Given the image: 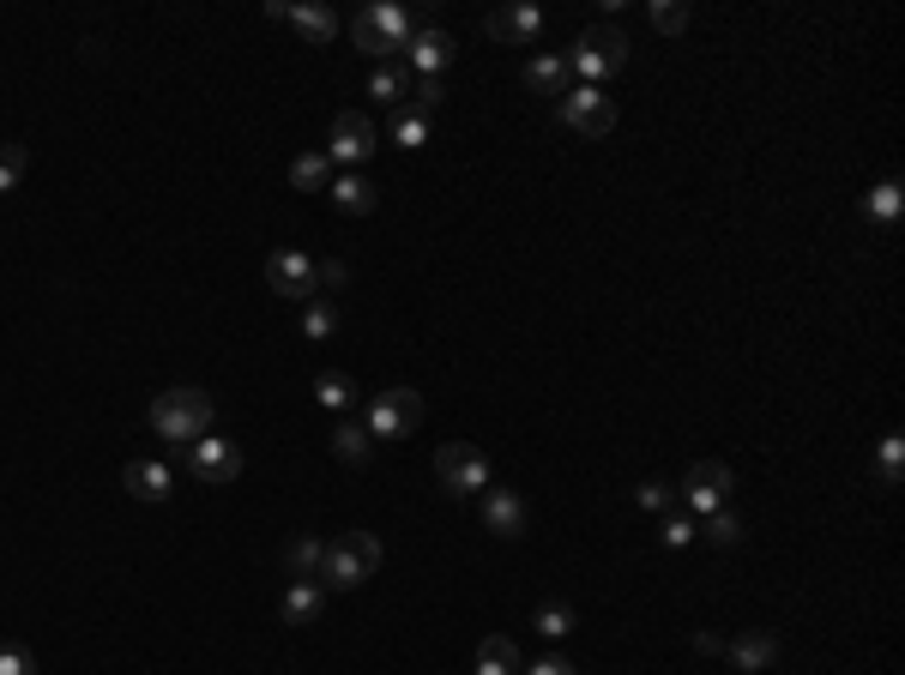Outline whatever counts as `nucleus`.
I'll list each match as a JSON object with an SVG mask.
<instances>
[{"instance_id":"obj_1","label":"nucleus","mask_w":905,"mask_h":675,"mask_svg":"<svg viewBox=\"0 0 905 675\" xmlns=\"http://www.w3.org/2000/svg\"><path fill=\"white\" fill-rule=\"evenodd\" d=\"M212 417H217V405L200 392V386H163V392L151 398V410H145L151 434L170 440V447H194V440L212 429Z\"/></svg>"},{"instance_id":"obj_2","label":"nucleus","mask_w":905,"mask_h":675,"mask_svg":"<svg viewBox=\"0 0 905 675\" xmlns=\"http://www.w3.org/2000/svg\"><path fill=\"white\" fill-rule=\"evenodd\" d=\"M380 567V536L375 531H338L333 543L321 549V585L326 591H356L363 579H375Z\"/></svg>"},{"instance_id":"obj_3","label":"nucleus","mask_w":905,"mask_h":675,"mask_svg":"<svg viewBox=\"0 0 905 675\" xmlns=\"http://www.w3.org/2000/svg\"><path fill=\"white\" fill-rule=\"evenodd\" d=\"M561 61H568V73L580 79V85L603 91V79H616L628 67V37L610 31V24H592V31H580V43L561 54Z\"/></svg>"},{"instance_id":"obj_4","label":"nucleus","mask_w":905,"mask_h":675,"mask_svg":"<svg viewBox=\"0 0 905 675\" xmlns=\"http://www.w3.org/2000/svg\"><path fill=\"white\" fill-rule=\"evenodd\" d=\"M350 43L363 54H375V61H387L393 49L410 43V12L405 7H387V0H375V7H363L350 19Z\"/></svg>"},{"instance_id":"obj_5","label":"nucleus","mask_w":905,"mask_h":675,"mask_svg":"<svg viewBox=\"0 0 905 675\" xmlns=\"http://www.w3.org/2000/svg\"><path fill=\"white\" fill-rule=\"evenodd\" d=\"M375 440H405L423 429V392L417 386H387V392L368 405V422H363Z\"/></svg>"},{"instance_id":"obj_6","label":"nucleus","mask_w":905,"mask_h":675,"mask_svg":"<svg viewBox=\"0 0 905 675\" xmlns=\"http://www.w3.org/2000/svg\"><path fill=\"white\" fill-rule=\"evenodd\" d=\"M435 482H441L447 494H484L489 489L484 447H471V440H447V447L435 452Z\"/></svg>"},{"instance_id":"obj_7","label":"nucleus","mask_w":905,"mask_h":675,"mask_svg":"<svg viewBox=\"0 0 905 675\" xmlns=\"http://www.w3.org/2000/svg\"><path fill=\"white\" fill-rule=\"evenodd\" d=\"M556 115L568 121V127H580V133H592V140H603V133L616 127V96L598 91V85H573V91L556 103Z\"/></svg>"},{"instance_id":"obj_8","label":"nucleus","mask_w":905,"mask_h":675,"mask_svg":"<svg viewBox=\"0 0 905 675\" xmlns=\"http://www.w3.org/2000/svg\"><path fill=\"white\" fill-rule=\"evenodd\" d=\"M375 145H380L375 121L356 115V109H345V115L333 121V145H326V163H368V157H375Z\"/></svg>"},{"instance_id":"obj_9","label":"nucleus","mask_w":905,"mask_h":675,"mask_svg":"<svg viewBox=\"0 0 905 675\" xmlns=\"http://www.w3.org/2000/svg\"><path fill=\"white\" fill-rule=\"evenodd\" d=\"M266 284H272V296H284V301H314V259L296 254V247H278V254L266 259Z\"/></svg>"},{"instance_id":"obj_10","label":"nucleus","mask_w":905,"mask_h":675,"mask_svg":"<svg viewBox=\"0 0 905 675\" xmlns=\"http://www.w3.org/2000/svg\"><path fill=\"white\" fill-rule=\"evenodd\" d=\"M182 452H187L194 482H236V471H242V452L230 447V440H217V434H200L194 447H182Z\"/></svg>"},{"instance_id":"obj_11","label":"nucleus","mask_w":905,"mask_h":675,"mask_svg":"<svg viewBox=\"0 0 905 675\" xmlns=\"http://www.w3.org/2000/svg\"><path fill=\"white\" fill-rule=\"evenodd\" d=\"M731 464H719V459H701L689 471V482H682V494L694 501V513H719L724 501H731Z\"/></svg>"},{"instance_id":"obj_12","label":"nucleus","mask_w":905,"mask_h":675,"mask_svg":"<svg viewBox=\"0 0 905 675\" xmlns=\"http://www.w3.org/2000/svg\"><path fill=\"white\" fill-rule=\"evenodd\" d=\"M484 531H496V536H526L531 531V513H526V501H519L513 489H484Z\"/></svg>"},{"instance_id":"obj_13","label":"nucleus","mask_w":905,"mask_h":675,"mask_svg":"<svg viewBox=\"0 0 905 675\" xmlns=\"http://www.w3.org/2000/svg\"><path fill=\"white\" fill-rule=\"evenodd\" d=\"M272 19H291L302 37H308V43H333L338 37V19H333V7H314V0H291V7H284V0H272Z\"/></svg>"},{"instance_id":"obj_14","label":"nucleus","mask_w":905,"mask_h":675,"mask_svg":"<svg viewBox=\"0 0 905 675\" xmlns=\"http://www.w3.org/2000/svg\"><path fill=\"white\" fill-rule=\"evenodd\" d=\"M484 31L496 37V43H531V37L543 31V12L531 7V0H519V7H496L484 19Z\"/></svg>"},{"instance_id":"obj_15","label":"nucleus","mask_w":905,"mask_h":675,"mask_svg":"<svg viewBox=\"0 0 905 675\" xmlns=\"http://www.w3.org/2000/svg\"><path fill=\"white\" fill-rule=\"evenodd\" d=\"M321 610H326V585L321 579H291V591H284V603H278V615L291 627H314L321 622Z\"/></svg>"},{"instance_id":"obj_16","label":"nucleus","mask_w":905,"mask_h":675,"mask_svg":"<svg viewBox=\"0 0 905 675\" xmlns=\"http://www.w3.org/2000/svg\"><path fill=\"white\" fill-rule=\"evenodd\" d=\"M121 489H128L133 501H170L175 477H170V464H157V459H133L128 471H121Z\"/></svg>"},{"instance_id":"obj_17","label":"nucleus","mask_w":905,"mask_h":675,"mask_svg":"<svg viewBox=\"0 0 905 675\" xmlns=\"http://www.w3.org/2000/svg\"><path fill=\"white\" fill-rule=\"evenodd\" d=\"M724 652H731V664L743 675H766V669H773V657H779V640L766 627H754V633H736Z\"/></svg>"},{"instance_id":"obj_18","label":"nucleus","mask_w":905,"mask_h":675,"mask_svg":"<svg viewBox=\"0 0 905 675\" xmlns=\"http://www.w3.org/2000/svg\"><path fill=\"white\" fill-rule=\"evenodd\" d=\"M405 54H410V67H417L423 79H441V67L452 61V37L447 31H410V43H405Z\"/></svg>"},{"instance_id":"obj_19","label":"nucleus","mask_w":905,"mask_h":675,"mask_svg":"<svg viewBox=\"0 0 905 675\" xmlns=\"http://www.w3.org/2000/svg\"><path fill=\"white\" fill-rule=\"evenodd\" d=\"M526 85L538 91V96H568L573 91V73H568V61H561V54H531L526 61Z\"/></svg>"},{"instance_id":"obj_20","label":"nucleus","mask_w":905,"mask_h":675,"mask_svg":"<svg viewBox=\"0 0 905 675\" xmlns=\"http://www.w3.org/2000/svg\"><path fill=\"white\" fill-rule=\"evenodd\" d=\"M326 193H333V205H338L345 217H368V212H375V200H380L368 175H338V182L326 187Z\"/></svg>"},{"instance_id":"obj_21","label":"nucleus","mask_w":905,"mask_h":675,"mask_svg":"<svg viewBox=\"0 0 905 675\" xmlns=\"http://www.w3.org/2000/svg\"><path fill=\"white\" fill-rule=\"evenodd\" d=\"M477 675H526V664H519V645L513 640H484L477 645Z\"/></svg>"},{"instance_id":"obj_22","label":"nucleus","mask_w":905,"mask_h":675,"mask_svg":"<svg viewBox=\"0 0 905 675\" xmlns=\"http://www.w3.org/2000/svg\"><path fill=\"white\" fill-rule=\"evenodd\" d=\"M291 187H302V193H326V187H333V163H326V151H302V157L291 163Z\"/></svg>"},{"instance_id":"obj_23","label":"nucleus","mask_w":905,"mask_h":675,"mask_svg":"<svg viewBox=\"0 0 905 675\" xmlns=\"http://www.w3.org/2000/svg\"><path fill=\"white\" fill-rule=\"evenodd\" d=\"M321 536H291V543H284V567H291V579H314L321 573Z\"/></svg>"},{"instance_id":"obj_24","label":"nucleus","mask_w":905,"mask_h":675,"mask_svg":"<svg viewBox=\"0 0 905 675\" xmlns=\"http://www.w3.org/2000/svg\"><path fill=\"white\" fill-rule=\"evenodd\" d=\"M302 333H308V338H333L338 333V308H333V301H321V296L302 301Z\"/></svg>"},{"instance_id":"obj_25","label":"nucleus","mask_w":905,"mask_h":675,"mask_svg":"<svg viewBox=\"0 0 905 675\" xmlns=\"http://www.w3.org/2000/svg\"><path fill=\"white\" fill-rule=\"evenodd\" d=\"M701 536H706V543H719V549H731V543H743V519H736L731 507H719V513H706Z\"/></svg>"},{"instance_id":"obj_26","label":"nucleus","mask_w":905,"mask_h":675,"mask_svg":"<svg viewBox=\"0 0 905 675\" xmlns=\"http://www.w3.org/2000/svg\"><path fill=\"white\" fill-rule=\"evenodd\" d=\"M314 398H321L326 410H345V405H356V380L350 375H321L314 380Z\"/></svg>"},{"instance_id":"obj_27","label":"nucleus","mask_w":905,"mask_h":675,"mask_svg":"<svg viewBox=\"0 0 905 675\" xmlns=\"http://www.w3.org/2000/svg\"><path fill=\"white\" fill-rule=\"evenodd\" d=\"M368 440H375V434H368L363 422H345V429L333 434V452H338L345 464H363V459H368Z\"/></svg>"},{"instance_id":"obj_28","label":"nucleus","mask_w":905,"mask_h":675,"mask_svg":"<svg viewBox=\"0 0 905 675\" xmlns=\"http://www.w3.org/2000/svg\"><path fill=\"white\" fill-rule=\"evenodd\" d=\"M863 212H870L875 224H894V217H899V182H894V175H887V182L863 200Z\"/></svg>"},{"instance_id":"obj_29","label":"nucleus","mask_w":905,"mask_h":675,"mask_svg":"<svg viewBox=\"0 0 905 675\" xmlns=\"http://www.w3.org/2000/svg\"><path fill=\"white\" fill-rule=\"evenodd\" d=\"M423 140H429V115H410V109H399V115H393V145L417 151Z\"/></svg>"},{"instance_id":"obj_30","label":"nucleus","mask_w":905,"mask_h":675,"mask_svg":"<svg viewBox=\"0 0 905 675\" xmlns=\"http://www.w3.org/2000/svg\"><path fill=\"white\" fill-rule=\"evenodd\" d=\"M652 31L682 37L689 31V7H682V0H652Z\"/></svg>"},{"instance_id":"obj_31","label":"nucleus","mask_w":905,"mask_h":675,"mask_svg":"<svg viewBox=\"0 0 905 675\" xmlns=\"http://www.w3.org/2000/svg\"><path fill=\"white\" fill-rule=\"evenodd\" d=\"M634 494H640V507H652V513H670V507H677V482L670 477H647Z\"/></svg>"},{"instance_id":"obj_32","label":"nucleus","mask_w":905,"mask_h":675,"mask_svg":"<svg viewBox=\"0 0 905 675\" xmlns=\"http://www.w3.org/2000/svg\"><path fill=\"white\" fill-rule=\"evenodd\" d=\"M538 633H543V640H568V633H573V610H568V603H543V610H538Z\"/></svg>"},{"instance_id":"obj_33","label":"nucleus","mask_w":905,"mask_h":675,"mask_svg":"<svg viewBox=\"0 0 905 675\" xmlns=\"http://www.w3.org/2000/svg\"><path fill=\"white\" fill-rule=\"evenodd\" d=\"M899 471H905V440H899V434H887V440H882V459H875V477H882L887 489H894Z\"/></svg>"},{"instance_id":"obj_34","label":"nucleus","mask_w":905,"mask_h":675,"mask_svg":"<svg viewBox=\"0 0 905 675\" xmlns=\"http://www.w3.org/2000/svg\"><path fill=\"white\" fill-rule=\"evenodd\" d=\"M441 96H447V91H441V79H417V85H410V103H405V109H410V115H435V109H441Z\"/></svg>"},{"instance_id":"obj_35","label":"nucleus","mask_w":905,"mask_h":675,"mask_svg":"<svg viewBox=\"0 0 905 675\" xmlns=\"http://www.w3.org/2000/svg\"><path fill=\"white\" fill-rule=\"evenodd\" d=\"M368 96H380V103H399V96H405V73H399V67H375V79H368Z\"/></svg>"},{"instance_id":"obj_36","label":"nucleus","mask_w":905,"mask_h":675,"mask_svg":"<svg viewBox=\"0 0 905 675\" xmlns=\"http://www.w3.org/2000/svg\"><path fill=\"white\" fill-rule=\"evenodd\" d=\"M345 259H321V266H314V296H338V289H345Z\"/></svg>"},{"instance_id":"obj_37","label":"nucleus","mask_w":905,"mask_h":675,"mask_svg":"<svg viewBox=\"0 0 905 675\" xmlns=\"http://www.w3.org/2000/svg\"><path fill=\"white\" fill-rule=\"evenodd\" d=\"M24 175V145H0V193H12Z\"/></svg>"},{"instance_id":"obj_38","label":"nucleus","mask_w":905,"mask_h":675,"mask_svg":"<svg viewBox=\"0 0 905 675\" xmlns=\"http://www.w3.org/2000/svg\"><path fill=\"white\" fill-rule=\"evenodd\" d=\"M658 543L664 549H682V543H694V525L682 513H664V525H658Z\"/></svg>"},{"instance_id":"obj_39","label":"nucleus","mask_w":905,"mask_h":675,"mask_svg":"<svg viewBox=\"0 0 905 675\" xmlns=\"http://www.w3.org/2000/svg\"><path fill=\"white\" fill-rule=\"evenodd\" d=\"M0 675H37V657L24 645H0Z\"/></svg>"},{"instance_id":"obj_40","label":"nucleus","mask_w":905,"mask_h":675,"mask_svg":"<svg viewBox=\"0 0 905 675\" xmlns=\"http://www.w3.org/2000/svg\"><path fill=\"white\" fill-rule=\"evenodd\" d=\"M526 675H580V669H573L568 657H543V664H531Z\"/></svg>"}]
</instances>
